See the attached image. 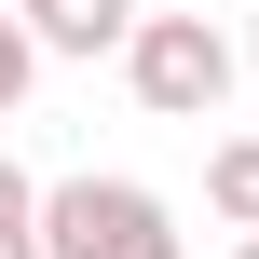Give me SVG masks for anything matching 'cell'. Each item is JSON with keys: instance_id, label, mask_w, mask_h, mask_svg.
<instances>
[{"instance_id": "4", "label": "cell", "mask_w": 259, "mask_h": 259, "mask_svg": "<svg viewBox=\"0 0 259 259\" xmlns=\"http://www.w3.org/2000/svg\"><path fill=\"white\" fill-rule=\"evenodd\" d=\"M205 205H219L232 232H259V137H219V150H205Z\"/></svg>"}, {"instance_id": "6", "label": "cell", "mask_w": 259, "mask_h": 259, "mask_svg": "<svg viewBox=\"0 0 259 259\" xmlns=\"http://www.w3.org/2000/svg\"><path fill=\"white\" fill-rule=\"evenodd\" d=\"M27 205H41V178H27V164H14V150H0V232H14V219H27Z\"/></svg>"}, {"instance_id": "1", "label": "cell", "mask_w": 259, "mask_h": 259, "mask_svg": "<svg viewBox=\"0 0 259 259\" xmlns=\"http://www.w3.org/2000/svg\"><path fill=\"white\" fill-rule=\"evenodd\" d=\"M27 246L41 259H178V219L137 191V178H55L27 205Z\"/></svg>"}, {"instance_id": "2", "label": "cell", "mask_w": 259, "mask_h": 259, "mask_svg": "<svg viewBox=\"0 0 259 259\" xmlns=\"http://www.w3.org/2000/svg\"><path fill=\"white\" fill-rule=\"evenodd\" d=\"M123 82H137L150 123H219V96H232V41H219L205 14H137V27H123Z\"/></svg>"}, {"instance_id": "8", "label": "cell", "mask_w": 259, "mask_h": 259, "mask_svg": "<svg viewBox=\"0 0 259 259\" xmlns=\"http://www.w3.org/2000/svg\"><path fill=\"white\" fill-rule=\"evenodd\" d=\"M232 68H259V27H246V55H232Z\"/></svg>"}, {"instance_id": "9", "label": "cell", "mask_w": 259, "mask_h": 259, "mask_svg": "<svg viewBox=\"0 0 259 259\" xmlns=\"http://www.w3.org/2000/svg\"><path fill=\"white\" fill-rule=\"evenodd\" d=\"M232 259H259V232H246V246H232Z\"/></svg>"}, {"instance_id": "7", "label": "cell", "mask_w": 259, "mask_h": 259, "mask_svg": "<svg viewBox=\"0 0 259 259\" xmlns=\"http://www.w3.org/2000/svg\"><path fill=\"white\" fill-rule=\"evenodd\" d=\"M0 259H41V246H27V219H14V232H0Z\"/></svg>"}, {"instance_id": "5", "label": "cell", "mask_w": 259, "mask_h": 259, "mask_svg": "<svg viewBox=\"0 0 259 259\" xmlns=\"http://www.w3.org/2000/svg\"><path fill=\"white\" fill-rule=\"evenodd\" d=\"M27 68H41V55H27V27H14V14H0V109H14V96H27Z\"/></svg>"}, {"instance_id": "3", "label": "cell", "mask_w": 259, "mask_h": 259, "mask_svg": "<svg viewBox=\"0 0 259 259\" xmlns=\"http://www.w3.org/2000/svg\"><path fill=\"white\" fill-rule=\"evenodd\" d=\"M14 27H27V55H123V27H137V0H0Z\"/></svg>"}]
</instances>
